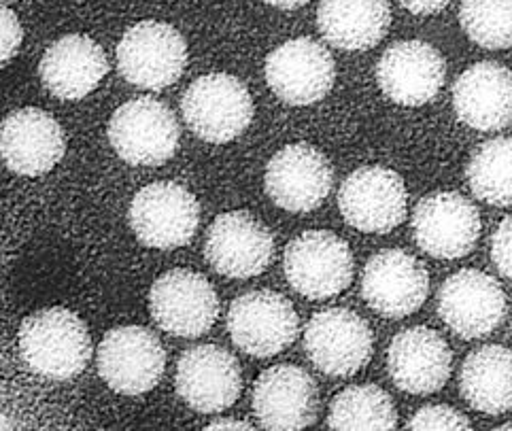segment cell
Instances as JSON below:
<instances>
[{
  "label": "cell",
  "instance_id": "1",
  "mask_svg": "<svg viewBox=\"0 0 512 431\" xmlns=\"http://www.w3.org/2000/svg\"><path fill=\"white\" fill-rule=\"evenodd\" d=\"M20 357L47 381L77 378L92 357V338L85 323L68 308H43L26 317L17 332Z\"/></svg>",
  "mask_w": 512,
  "mask_h": 431
},
{
  "label": "cell",
  "instance_id": "2",
  "mask_svg": "<svg viewBox=\"0 0 512 431\" xmlns=\"http://www.w3.org/2000/svg\"><path fill=\"white\" fill-rule=\"evenodd\" d=\"M187 128L198 139L224 145L241 136L253 119V98L247 85L226 73L198 77L181 98Z\"/></svg>",
  "mask_w": 512,
  "mask_h": 431
},
{
  "label": "cell",
  "instance_id": "3",
  "mask_svg": "<svg viewBox=\"0 0 512 431\" xmlns=\"http://www.w3.org/2000/svg\"><path fill=\"white\" fill-rule=\"evenodd\" d=\"M115 56L119 75L130 85L156 92L181 79L187 66V43L175 26L145 20L124 32Z\"/></svg>",
  "mask_w": 512,
  "mask_h": 431
},
{
  "label": "cell",
  "instance_id": "4",
  "mask_svg": "<svg viewBox=\"0 0 512 431\" xmlns=\"http://www.w3.org/2000/svg\"><path fill=\"white\" fill-rule=\"evenodd\" d=\"M113 151L130 166H162L179 149V122L175 113L156 98L124 102L107 128Z\"/></svg>",
  "mask_w": 512,
  "mask_h": 431
},
{
  "label": "cell",
  "instance_id": "5",
  "mask_svg": "<svg viewBox=\"0 0 512 431\" xmlns=\"http://www.w3.org/2000/svg\"><path fill=\"white\" fill-rule=\"evenodd\" d=\"M134 236L149 249H179L194 238L200 223V204L190 189L158 181L134 194L128 211Z\"/></svg>",
  "mask_w": 512,
  "mask_h": 431
},
{
  "label": "cell",
  "instance_id": "6",
  "mask_svg": "<svg viewBox=\"0 0 512 431\" xmlns=\"http://www.w3.org/2000/svg\"><path fill=\"white\" fill-rule=\"evenodd\" d=\"M283 270L287 283L302 298L328 300L351 285L353 255L343 238L326 230H311L285 247Z\"/></svg>",
  "mask_w": 512,
  "mask_h": 431
},
{
  "label": "cell",
  "instance_id": "7",
  "mask_svg": "<svg viewBox=\"0 0 512 431\" xmlns=\"http://www.w3.org/2000/svg\"><path fill=\"white\" fill-rule=\"evenodd\" d=\"M98 374L113 391L143 395L158 387L166 370V351L158 336L141 325L115 327L96 351Z\"/></svg>",
  "mask_w": 512,
  "mask_h": 431
},
{
  "label": "cell",
  "instance_id": "8",
  "mask_svg": "<svg viewBox=\"0 0 512 431\" xmlns=\"http://www.w3.org/2000/svg\"><path fill=\"white\" fill-rule=\"evenodd\" d=\"M300 319L292 302L277 291L258 289L238 296L228 310V334L243 353L272 357L298 338Z\"/></svg>",
  "mask_w": 512,
  "mask_h": 431
},
{
  "label": "cell",
  "instance_id": "9",
  "mask_svg": "<svg viewBox=\"0 0 512 431\" xmlns=\"http://www.w3.org/2000/svg\"><path fill=\"white\" fill-rule=\"evenodd\" d=\"M149 313L170 336L198 338L219 317V298L209 279L185 268H175L151 285Z\"/></svg>",
  "mask_w": 512,
  "mask_h": 431
},
{
  "label": "cell",
  "instance_id": "10",
  "mask_svg": "<svg viewBox=\"0 0 512 431\" xmlns=\"http://www.w3.org/2000/svg\"><path fill=\"white\" fill-rule=\"evenodd\" d=\"M264 75L268 88L279 100L294 107H309L330 94L336 64L321 43L298 37L270 51Z\"/></svg>",
  "mask_w": 512,
  "mask_h": 431
},
{
  "label": "cell",
  "instance_id": "11",
  "mask_svg": "<svg viewBox=\"0 0 512 431\" xmlns=\"http://www.w3.org/2000/svg\"><path fill=\"white\" fill-rule=\"evenodd\" d=\"M302 342L311 364L334 378L360 372L374 347L368 323L349 308H328L313 315L304 327Z\"/></svg>",
  "mask_w": 512,
  "mask_h": 431
},
{
  "label": "cell",
  "instance_id": "12",
  "mask_svg": "<svg viewBox=\"0 0 512 431\" xmlns=\"http://www.w3.org/2000/svg\"><path fill=\"white\" fill-rule=\"evenodd\" d=\"M408 194L402 177L385 166H362L340 185L338 209L351 228L387 234L406 217Z\"/></svg>",
  "mask_w": 512,
  "mask_h": 431
},
{
  "label": "cell",
  "instance_id": "13",
  "mask_svg": "<svg viewBox=\"0 0 512 431\" xmlns=\"http://www.w3.org/2000/svg\"><path fill=\"white\" fill-rule=\"evenodd\" d=\"M334 170L317 147L306 143L287 145L272 155L264 187L268 198L289 213H311L332 192Z\"/></svg>",
  "mask_w": 512,
  "mask_h": 431
},
{
  "label": "cell",
  "instance_id": "14",
  "mask_svg": "<svg viewBox=\"0 0 512 431\" xmlns=\"http://www.w3.org/2000/svg\"><path fill=\"white\" fill-rule=\"evenodd\" d=\"M479 209L457 192H436L419 200L413 213V236L421 251L436 260L466 257L481 236Z\"/></svg>",
  "mask_w": 512,
  "mask_h": 431
},
{
  "label": "cell",
  "instance_id": "15",
  "mask_svg": "<svg viewBox=\"0 0 512 431\" xmlns=\"http://www.w3.org/2000/svg\"><path fill=\"white\" fill-rule=\"evenodd\" d=\"M430 274L425 266L402 249L374 253L362 274L366 304L387 319H404L417 313L428 300Z\"/></svg>",
  "mask_w": 512,
  "mask_h": 431
},
{
  "label": "cell",
  "instance_id": "16",
  "mask_svg": "<svg viewBox=\"0 0 512 431\" xmlns=\"http://www.w3.org/2000/svg\"><path fill=\"white\" fill-rule=\"evenodd\" d=\"M179 398L202 415L224 412L243 391V372L232 353L217 344H198L177 361Z\"/></svg>",
  "mask_w": 512,
  "mask_h": 431
},
{
  "label": "cell",
  "instance_id": "17",
  "mask_svg": "<svg viewBox=\"0 0 512 431\" xmlns=\"http://www.w3.org/2000/svg\"><path fill=\"white\" fill-rule=\"evenodd\" d=\"M275 253V240L260 219L245 211L219 215L204 240L209 266L228 279H251L262 274Z\"/></svg>",
  "mask_w": 512,
  "mask_h": 431
},
{
  "label": "cell",
  "instance_id": "18",
  "mask_svg": "<svg viewBox=\"0 0 512 431\" xmlns=\"http://www.w3.org/2000/svg\"><path fill=\"white\" fill-rule=\"evenodd\" d=\"M438 315L453 334L466 340L483 338L504 321V289L481 270H459L438 291Z\"/></svg>",
  "mask_w": 512,
  "mask_h": 431
},
{
  "label": "cell",
  "instance_id": "19",
  "mask_svg": "<svg viewBox=\"0 0 512 431\" xmlns=\"http://www.w3.org/2000/svg\"><path fill=\"white\" fill-rule=\"evenodd\" d=\"M253 412L260 427L298 431L317 421L319 391L315 378L298 366H272L253 385Z\"/></svg>",
  "mask_w": 512,
  "mask_h": 431
},
{
  "label": "cell",
  "instance_id": "20",
  "mask_svg": "<svg viewBox=\"0 0 512 431\" xmlns=\"http://www.w3.org/2000/svg\"><path fill=\"white\" fill-rule=\"evenodd\" d=\"M447 79V62L425 41H398L377 64L381 92L396 105L423 107L432 102Z\"/></svg>",
  "mask_w": 512,
  "mask_h": 431
},
{
  "label": "cell",
  "instance_id": "21",
  "mask_svg": "<svg viewBox=\"0 0 512 431\" xmlns=\"http://www.w3.org/2000/svg\"><path fill=\"white\" fill-rule=\"evenodd\" d=\"M0 151L3 162L15 175L43 177L64 158V130L58 119L43 109H17L5 117Z\"/></svg>",
  "mask_w": 512,
  "mask_h": 431
},
{
  "label": "cell",
  "instance_id": "22",
  "mask_svg": "<svg viewBox=\"0 0 512 431\" xmlns=\"http://www.w3.org/2000/svg\"><path fill=\"white\" fill-rule=\"evenodd\" d=\"M453 353L447 340L430 327H408L387 349V372L394 385L411 395H430L447 385Z\"/></svg>",
  "mask_w": 512,
  "mask_h": 431
},
{
  "label": "cell",
  "instance_id": "23",
  "mask_svg": "<svg viewBox=\"0 0 512 431\" xmlns=\"http://www.w3.org/2000/svg\"><path fill=\"white\" fill-rule=\"evenodd\" d=\"M453 109L459 122L479 132L512 124V71L498 62H479L457 77Z\"/></svg>",
  "mask_w": 512,
  "mask_h": 431
},
{
  "label": "cell",
  "instance_id": "24",
  "mask_svg": "<svg viewBox=\"0 0 512 431\" xmlns=\"http://www.w3.org/2000/svg\"><path fill=\"white\" fill-rule=\"evenodd\" d=\"M107 73L105 49L85 34H66L51 43L39 64L45 90L60 100H81L92 94Z\"/></svg>",
  "mask_w": 512,
  "mask_h": 431
},
{
  "label": "cell",
  "instance_id": "25",
  "mask_svg": "<svg viewBox=\"0 0 512 431\" xmlns=\"http://www.w3.org/2000/svg\"><path fill=\"white\" fill-rule=\"evenodd\" d=\"M391 26L387 0H321L317 28L332 47L366 51L379 45Z\"/></svg>",
  "mask_w": 512,
  "mask_h": 431
},
{
  "label": "cell",
  "instance_id": "26",
  "mask_svg": "<svg viewBox=\"0 0 512 431\" xmlns=\"http://www.w3.org/2000/svg\"><path fill=\"white\" fill-rule=\"evenodd\" d=\"M462 398L483 415H504L512 410V351L487 344L472 351L459 374Z\"/></svg>",
  "mask_w": 512,
  "mask_h": 431
},
{
  "label": "cell",
  "instance_id": "27",
  "mask_svg": "<svg viewBox=\"0 0 512 431\" xmlns=\"http://www.w3.org/2000/svg\"><path fill=\"white\" fill-rule=\"evenodd\" d=\"M328 427L340 431H389L398 427V412L381 387L353 385L332 400Z\"/></svg>",
  "mask_w": 512,
  "mask_h": 431
},
{
  "label": "cell",
  "instance_id": "28",
  "mask_svg": "<svg viewBox=\"0 0 512 431\" xmlns=\"http://www.w3.org/2000/svg\"><path fill=\"white\" fill-rule=\"evenodd\" d=\"M472 194L493 206H512V136H498L472 153L466 168Z\"/></svg>",
  "mask_w": 512,
  "mask_h": 431
},
{
  "label": "cell",
  "instance_id": "29",
  "mask_svg": "<svg viewBox=\"0 0 512 431\" xmlns=\"http://www.w3.org/2000/svg\"><path fill=\"white\" fill-rule=\"evenodd\" d=\"M459 24L479 47L508 49L512 47V0H464Z\"/></svg>",
  "mask_w": 512,
  "mask_h": 431
},
{
  "label": "cell",
  "instance_id": "30",
  "mask_svg": "<svg viewBox=\"0 0 512 431\" xmlns=\"http://www.w3.org/2000/svg\"><path fill=\"white\" fill-rule=\"evenodd\" d=\"M408 429H472L470 421L462 412L445 406V404H434V406H423L417 410L406 425Z\"/></svg>",
  "mask_w": 512,
  "mask_h": 431
},
{
  "label": "cell",
  "instance_id": "31",
  "mask_svg": "<svg viewBox=\"0 0 512 431\" xmlns=\"http://www.w3.org/2000/svg\"><path fill=\"white\" fill-rule=\"evenodd\" d=\"M491 260L506 279H512V215L500 223L491 238Z\"/></svg>",
  "mask_w": 512,
  "mask_h": 431
},
{
  "label": "cell",
  "instance_id": "32",
  "mask_svg": "<svg viewBox=\"0 0 512 431\" xmlns=\"http://www.w3.org/2000/svg\"><path fill=\"white\" fill-rule=\"evenodd\" d=\"M0 24H3V49H0V60H3V66L11 62L20 49L24 41V28L20 24V17L11 9L5 7L0 9Z\"/></svg>",
  "mask_w": 512,
  "mask_h": 431
},
{
  "label": "cell",
  "instance_id": "33",
  "mask_svg": "<svg viewBox=\"0 0 512 431\" xmlns=\"http://www.w3.org/2000/svg\"><path fill=\"white\" fill-rule=\"evenodd\" d=\"M398 3L415 15H432L445 9L451 0H398Z\"/></svg>",
  "mask_w": 512,
  "mask_h": 431
},
{
  "label": "cell",
  "instance_id": "34",
  "mask_svg": "<svg viewBox=\"0 0 512 431\" xmlns=\"http://www.w3.org/2000/svg\"><path fill=\"white\" fill-rule=\"evenodd\" d=\"M217 431V429H238V431H243V429H253V425L251 423H247V421H241V419H215V421H211L209 425H207V431Z\"/></svg>",
  "mask_w": 512,
  "mask_h": 431
},
{
  "label": "cell",
  "instance_id": "35",
  "mask_svg": "<svg viewBox=\"0 0 512 431\" xmlns=\"http://www.w3.org/2000/svg\"><path fill=\"white\" fill-rule=\"evenodd\" d=\"M264 3L270 5V7L283 9V11H294V9H300L304 5H309L311 0H264Z\"/></svg>",
  "mask_w": 512,
  "mask_h": 431
},
{
  "label": "cell",
  "instance_id": "36",
  "mask_svg": "<svg viewBox=\"0 0 512 431\" xmlns=\"http://www.w3.org/2000/svg\"><path fill=\"white\" fill-rule=\"evenodd\" d=\"M498 429H500V431H506V429H512V423H506V425H500V427H498Z\"/></svg>",
  "mask_w": 512,
  "mask_h": 431
}]
</instances>
